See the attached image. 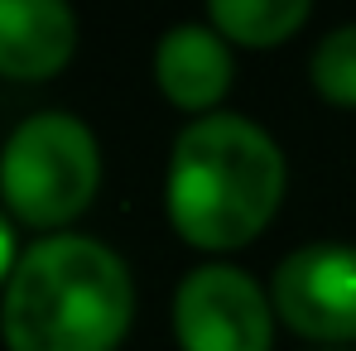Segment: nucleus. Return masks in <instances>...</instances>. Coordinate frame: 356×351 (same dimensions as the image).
<instances>
[{"label":"nucleus","mask_w":356,"mask_h":351,"mask_svg":"<svg viewBox=\"0 0 356 351\" xmlns=\"http://www.w3.org/2000/svg\"><path fill=\"white\" fill-rule=\"evenodd\" d=\"M164 202L174 231L197 250H236L265 231L284 202V154L245 116H197L169 154Z\"/></svg>","instance_id":"nucleus-1"},{"label":"nucleus","mask_w":356,"mask_h":351,"mask_svg":"<svg viewBox=\"0 0 356 351\" xmlns=\"http://www.w3.org/2000/svg\"><path fill=\"white\" fill-rule=\"evenodd\" d=\"M135 318V284L111 245L44 236L5 284L0 332L10 351H116Z\"/></svg>","instance_id":"nucleus-2"},{"label":"nucleus","mask_w":356,"mask_h":351,"mask_svg":"<svg viewBox=\"0 0 356 351\" xmlns=\"http://www.w3.org/2000/svg\"><path fill=\"white\" fill-rule=\"evenodd\" d=\"M102 183L97 135L67 111H39L0 149V197L29 227H67Z\"/></svg>","instance_id":"nucleus-3"},{"label":"nucleus","mask_w":356,"mask_h":351,"mask_svg":"<svg viewBox=\"0 0 356 351\" xmlns=\"http://www.w3.org/2000/svg\"><path fill=\"white\" fill-rule=\"evenodd\" d=\"M174 337L183 351H270L275 303L236 265H197L174 293Z\"/></svg>","instance_id":"nucleus-4"},{"label":"nucleus","mask_w":356,"mask_h":351,"mask_svg":"<svg viewBox=\"0 0 356 351\" xmlns=\"http://www.w3.org/2000/svg\"><path fill=\"white\" fill-rule=\"evenodd\" d=\"M270 303L308 342L323 347L356 342V245L337 240L298 245L275 270Z\"/></svg>","instance_id":"nucleus-5"},{"label":"nucleus","mask_w":356,"mask_h":351,"mask_svg":"<svg viewBox=\"0 0 356 351\" xmlns=\"http://www.w3.org/2000/svg\"><path fill=\"white\" fill-rule=\"evenodd\" d=\"M232 44L212 24H174L154 49V82L178 111H212L232 92Z\"/></svg>","instance_id":"nucleus-6"},{"label":"nucleus","mask_w":356,"mask_h":351,"mask_svg":"<svg viewBox=\"0 0 356 351\" xmlns=\"http://www.w3.org/2000/svg\"><path fill=\"white\" fill-rule=\"evenodd\" d=\"M77 49V19L63 0H0V72L44 82L67 67Z\"/></svg>","instance_id":"nucleus-7"},{"label":"nucleus","mask_w":356,"mask_h":351,"mask_svg":"<svg viewBox=\"0 0 356 351\" xmlns=\"http://www.w3.org/2000/svg\"><path fill=\"white\" fill-rule=\"evenodd\" d=\"M308 19V0H212L207 24L241 49H275Z\"/></svg>","instance_id":"nucleus-8"},{"label":"nucleus","mask_w":356,"mask_h":351,"mask_svg":"<svg viewBox=\"0 0 356 351\" xmlns=\"http://www.w3.org/2000/svg\"><path fill=\"white\" fill-rule=\"evenodd\" d=\"M308 77L327 101L356 106V24H337L332 34L318 39L308 58Z\"/></svg>","instance_id":"nucleus-9"},{"label":"nucleus","mask_w":356,"mask_h":351,"mask_svg":"<svg viewBox=\"0 0 356 351\" xmlns=\"http://www.w3.org/2000/svg\"><path fill=\"white\" fill-rule=\"evenodd\" d=\"M15 265H19V255H15V231H10V217L0 212V289L10 284Z\"/></svg>","instance_id":"nucleus-10"},{"label":"nucleus","mask_w":356,"mask_h":351,"mask_svg":"<svg viewBox=\"0 0 356 351\" xmlns=\"http://www.w3.org/2000/svg\"><path fill=\"white\" fill-rule=\"evenodd\" d=\"M323 351H347V347H323Z\"/></svg>","instance_id":"nucleus-11"}]
</instances>
